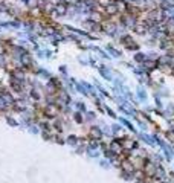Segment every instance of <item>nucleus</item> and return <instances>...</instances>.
I'll list each match as a JSON object with an SVG mask.
<instances>
[{
  "instance_id": "obj_2",
  "label": "nucleus",
  "mask_w": 174,
  "mask_h": 183,
  "mask_svg": "<svg viewBox=\"0 0 174 183\" xmlns=\"http://www.w3.org/2000/svg\"><path fill=\"white\" fill-rule=\"evenodd\" d=\"M53 9H55L60 15H63V14H66V12H67V5L60 3V5H57V6H53Z\"/></svg>"
},
{
  "instance_id": "obj_6",
  "label": "nucleus",
  "mask_w": 174,
  "mask_h": 183,
  "mask_svg": "<svg viewBox=\"0 0 174 183\" xmlns=\"http://www.w3.org/2000/svg\"><path fill=\"white\" fill-rule=\"evenodd\" d=\"M109 2H110V0H98V3H99V5H102V6H107V5H110Z\"/></svg>"
},
{
  "instance_id": "obj_4",
  "label": "nucleus",
  "mask_w": 174,
  "mask_h": 183,
  "mask_svg": "<svg viewBox=\"0 0 174 183\" xmlns=\"http://www.w3.org/2000/svg\"><path fill=\"white\" fill-rule=\"evenodd\" d=\"M147 29H148V28H147V26H145L144 23H139V24H136V26H135V31H136L138 34H145V32H147Z\"/></svg>"
},
{
  "instance_id": "obj_3",
  "label": "nucleus",
  "mask_w": 174,
  "mask_h": 183,
  "mask_svg": "<svg viewBox=\"0 0 174 183\" xmlns=\"http://www.w3.org/2000/svg\"><path fill=\"white\" fill-rule=\"evenodd\" d=\"M105 12H107V15H113V14H116V12H118L116 5H113V3L107 5V6H105Z\"/></svg>"
},
{
  "instance_id": "obj_1",
  "label": "nucleus",
  "mask_w": 174,
  "mask_h": 183,
  "mask_svg": "<svg viewBox=\"0 0 174 183\" xmlns=\"http://www.w3.org/2000/svg\"><path fill=\"white\" fill-rule=\"evenodd\" d=\"M121 168H122V171H124L125 174H131V173L136 171L135 165H133V162H130V160H124V162L121 163Z\"/></svg>"
},
{
  "instance_id": "obj_7",
  "label": "nucleus",
  "mask_w": 174,
  "mask_h": 183,
  "mask_svg": "<svg viewBox=\"0 0 174 183\" xmlns=\"http://www.w3.org/2000/svg\"><path fill=\"white\" fill-rule=\"evenodd\" d=\"M162 183H168V182H162Z\"/></svg>"
},
{
  "instance_id": "obj_5",
  "label": "nucleus",
  "mask_w": 174,
  "mask_h": 183,
  "mask_svg": "<svg viewBox=\"0 0 174 183\" xmlns=\"http://www.w3.org/2000/svg\"><path fill=\"white\" fill-rule=\"evenodd\" d=\"M92 20H93V21H101V20H102V15L99 14L98 11H93V12H92Z\"/></svg>"
}]
</instances>
